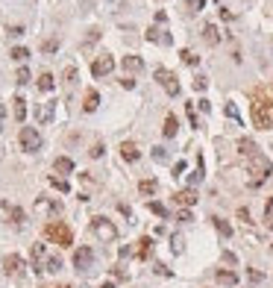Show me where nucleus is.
<instances>
[{
    "instance_id": "obj_44",
    "label": "nucleus",
    "mask_w": 273,
    "mask_h": 288,
    "mask_svg": "<svg viewBox=\"0 0 273 288\" xmlns=\"http://www.w3.org/2000/svg\"><path fill=\"white\" fill-rule=\"evenodd\" d=\"M177 221H194V218H191L188 209H182V212H177Z\"/></svg>"
},
{
    "instance_id": "obj_45",
    "label": "nucleus",
    "mask_w": 273,
    "mask_h": 288,
    "mask_svg": "<svg viewBox=\"0 0 273 288\" xmlns=\"http://www.w3.org/2000/svg\"><path fill=\"white\" fill-rule=\"evenodd\" d=\"M200 180H203V171H197V174H191V177H188V183H191V186H197Z\"/></svg>"
},
{
    "instance_id": "obj_22",
    "label": "nucleus",
    "mask_w": 273,
    "mask_h": 288,
    "mask_svg": "<svg viewBox=\"0 0 273 288\" xmlns=\"http://www.w3.org/2000/svg\"><path fill=\"white\" fill-rule=\"evenodd\" d=\"M53 171H56V174H71V171H74V162L68 159V156H59V159L53 162Z\"/></svg>"
},
{
    "instance_id": "obj_33",
    "label": "nucleus",
    "mask_w": 273,
    "mask_h": 288,
    "mask_svg": "<svg viewBox=\"0 0 273 288\" xmlns=\"http://www.w3.org/2000/svg\"><path fill=\"white\" fill-rule=\"evenodd\" d=\"M74 83H77V68L68 65V68H65V86H74Z\"/></svg>"
},
{
    "instance_id": "obj_46",
    "label": "nucleus",
    "mask_w": 273,
    "mask_h": 288,
    "mask_svg": "<svg viewBox=\"0 0 273 288\" xmlns=\"http://www.w3.org/2000/svg\"><path fill=\"white\" fill-rule=\"evenodd\" d=\"M171 241H174V253H180V250H182V238H180V235H174Z\"/></svg>"
},
{
    "instance_id": "obj_49",
    "label": "nucleus",
    "mask_w": 273,
    "mask_h": 288,
    "mask_svg": "<svg viewBox=\"0 0 273 288\" xmlns=\"http://www.w3.org/2000/svg\"><path fill=\"white\" fill-rule=\"evenodd\" d=\"M121 86H123V89H135V80H129V77H123V80H121Z\"/></svg>"
},
{
    "instance_id": "obj_17",
    "label": "nucleus",
    "mask_w": 273,
    "mask_h": 288,
    "mask_svg": "<svg viewBox=\"0 0 273 288\" xmlns=\"http://www.w3.org/2000/svg\"><path fill=\"white\" fill-rule=\"evenodd\" d=\"M35 209H44V212H53V215H59V212H62V203H56V200H44V197H38V200H35Z\"/></svg>"
},
{
    "instance_id": "obj_16",
    "label": "nucleus",
    "mask_w": 273,
    "mask_h": 288,
    "mask_svg": "<svg viewBox=\"0 0 273 288\" xmlns=\"http://www.w3.org/2000/svg\"><path fill=\"white\" fill-rule=\"evenodd\" d=\"M141 68H144V59H141V56H123V71L138 74Z\"/></svg>"
},
{
    "instance_id": "obj_11",
    "label": "nucleus",
    "mask_w": 273,
    "mask_h": 288,
    "mask_svg": "<svg viewBox=\"0 0 273 288\" xmlns=\"http://www.w3.org/2000/svg\"><path fill=\"white\" fill-rule=\"evenodd\" d=\"M53 112H56V103L47 100V103H41V106L35 109V121H38V124H50V121H53Z\"/></svg>"
},
{
    "instance_id": "obj_37",
    "label": "nucleus",
    "mask_w": 273,
    "mask_h": 288,
    "mask_svg": "<svg viewBox=\"0 0 273 288\" xmlns=\"http://www.w3.org/2000/svg\"><path fill=\"white\" fill-rule=\"evenodd\" d=\"M15 80H18L21 86H27V83H30V71H27V68H18V74H15Z\"/></svg>"
},
{
    "instance_id": "obj_51",
    "label": "nucleus",
    "mask_w": 273,
    "mask_h": 288,
    "mask_svg": "<svg viewBox=\"0 0 273 288\" xmlns=\"http://www.w3.org/2000/svg\"><path fill=\"white\" fill-rule=\"evenodd\" d=\"M100 288H115V286H112V283H103V286H100Z\"/></svg>"
},
{
    "instance_id": "obj_9",
    "label": "nucleus",
    "mask_w": 273,
    "mask_h": 288,
    "mask_svg": "<svg viewBox=\"0 0 273 288\" xmlns=\"http://www.w3.org/2000/svg\"><path fill=\"white\" fill-rule=\"evenodd\" d=\"M91 265H94V250H91V247H80V250L74 253V268H77V271H89Z\"/></svg>"
},
{
    "instance_id": "obj_20",
    "label": "nucleus",
    "mask_w": 273,
    "mask_h": 288,
    "mask_svg": "<svg viewBox=\"0 0 273 288\" xmlns=\"http://www.w3.org/2000/svg\"><path fill=\"white\" fill-rule=\"evenodd\" d=\"M97 106H100V95H97L94 89H89V92H86V103H83V109H86V112H94Z\"/></svg>"
},
{
    "instance_id": "obj_38",
    "label": "nucleus",
    "mask_w": 273,
    "mask_h": 288,
    "mask_svg": "<svg viewBox=\"0 0 273 288\" xmlns=\"http://www.w3.org/2000/svg\"><path fill=\"white\" fill-rule=\"evenodd\" d=\"M153 271H156L159 277H174V271H171L168 265H162V262H156V268H153Z\"/></svg>"
},
{
    "instance_id": "obj_32",
    "label": "nucleus",
    "mask_w": 273,
    "mask_h": 288,
    "mask_svg": "<svg viewBox=\"0 0 273 288\" xmlns=\"http://www.w3.org/2000/svg\"><path fill=\"white\" fill-rule=\"evenodd\" d=\"M180 56H182V62H185V65H191V68H194L197 62H200V56H197V53H191V50H182Z\"/></svg>"
},
{
    "instance_id": "obj_50",
    "label": "nucleus",
    "mask_w": 273,
    "mask_h": 288,
    "mask_svg": "<svg viewBox=\"0 0 273 288\" xmlns=\"http://www.w3.org/2000/svg\"><path fill=\"white\" fill-rule=\"evenodd\" d=\"M3 118H6V109H3V103H0V129H3Z\"/></svg>"
},
{
    "instance_id": "obj_26",
    "label": "nucleus",
    "mask_w": 273,
    "mask_h": 288,
    "mask_svg": "<svg viewBox=\"0 0 273 288\" xmlns=\"http://www.w3.org/2000/svg\"><path fill=\"white\" fill-rule=\"evenodd\" d=\"M47 180H50V186H53V189H59L62 194L71 192V186H68V180H65V177H56V174H53V177H47Z\"/></svg>"
},
{
    "instance_id": "obj_36",
    "label": "nucleus",
    "mask_w": 273,
    "mask_h": 288,
    "mask_svg": "<svg viewBox=\"0 0 273 288\" xmlns=\"http://www.w3.org/2000/svg\"><path fill=\"white\" fill-rule=\"evenodd\" d=\"M150 212H153V215H159V218H168V209H165L162 203H156V200L150 203Z\"/></svg>"
},
{
    "instance_id": "obj_19",
    "label": "nucleus",
    "mask_w": 273,
    "mask_h": 288,
    "mask_svg": "<svg viewBox=\"0 0 273 288\" xmlns=\"http://www.w3.org/2000/svg\"><path fill=\"white\" fill-rule=\"evenodd\" d=\"M41 259H44V244H32V271H44Z\"/></svg>"
},
{
    "instance_id": "obj_28",
    "label": "nucleus",
    "mask_w": 273,
    "mask_h": 288,
    "mask_svg": "<svg viewBox=\"0 0 273 288\" xmlns=\"http://www.w3.org/2000/svg\"><path fill=\"white\" fill-rule=\"evenodd\" d=\"M217 283H223V286H235L238 277H235L232 271H217Z\"/></svg>"
},
{
    "instance_id": "obj_35",
    "label": "nucleus",
    "mask_w": 273,
    "mask_h": 288,
    "mask_svg": "<svg viewBox=\"0 0 273 288\" xmlns=\"http://www.w3.org/2000/svg\"><path fill=\"white\" fill-rule=\"evenodd\" d=\"M27 56H30V50H27V47H15V50H12V59H15V62H24Z\"/></svg>"
},
{
    "instance_id": "obj_42",
    "label": "nucleus",
    "mask_w": 273,
    "mask_h": 288,
    "mask_svg": "<svg viewBox=\"0 0 273 288\" xmlns=\"http://www.w3.org/2000/svg\"><path fill=\"white\" fill-rule=\"evenodd\" d=\"M89 153H91V156H94V159H100V156H103V144H100V141H97V144H94V147H91Z\"/></svg>"
},
{
    "instance_id": "obj_47",
    "label": "nucleus",
    "mask_w": 273,
    "mask_h": 288,
    "mask_svg": "<svg viewBox=\"0 0 273 288\" xmlns=\"http://www.w3.org/2000/svg\"><path fill=\"white\" fill-rule=\"evenodd\" d=\"M238 218H241L244 224H250V212H247V209H244V206H241V209H238Z\"/></svg>"
},
{
    "instance_id": "obj_41",
    "label": "nucleus",
    "mask_w": 273,
    "mask_h": 288,
    "mask_svg": "<svg viewBox=\"0 0 273 288\" xmlns=\"http://www.w3.org/2000/svg\"><path fill=\"white\" fill-rule=\"evenodd\" d=\"M247 280H250V283H262L265 274H262V271H247Z\"/></svg>"
},
{
    "instance_id": "obj_27",
    "label": "nucleus",
    "mask_w": 273,
    "mask_h": 288,
    "mask_svg": "<svg viewBox=\"0 0 273 288\" xmlns=\"http://www.w3.org/2000/svg\"><path fill=\"white\" fill-rule=\"evenodd\" d=\"M156 189H159L156 180H141V183H138V192L144 194V197H147V194H156Z\"/></svg>"
},
{
    "instance_id": "obj_52",
    "label": "nucleus",
    "mask_w": 273,
    "mask_h": 288,
    "mask_svg": "<svg viewBox=\"0 0 273 288\" xmlns=\"http://www.w3.org/2000/svg\"><path fill=\"white\" fill-rule=\"evenodd\" d=\"M56 288H74V286H56Z\"/></svg>"
},
{
    "instance_id": "obj_21",
    "label": "nucleus",
    "mask_w": 273,
    "mask_h": 288,
    "mask_svg": "<svg viewBox=\"0 0 273 288\" xmlns=\"http://www.w3.org/2000/svg\"><path fill=\"white\" fill-rule=\"evenodd\" d=\"M147 41H162V44H171V35L165 30H156V27H150L147 30Z\"/></svg>"
},
{
    "instance_id": "obj_10",
    "label": "nucleus",
    "mask_w": 273,
    "mask_h": 288,
    "mask_svg": "<svg viewBox=\"0 0 273 288\" xmlns=\"http://www.w3.org/2000/svg\"><path fill=\"white\" fill-rule=\"evenodd\" d=\"M174 203L182 206V209H191L197 203V192L194 189H182V192H174Z\"/></svg>"
},
{
    "instance_id": "obj_13",
    "label": "nucleus",
    "mask_w": 273,
    "mask_h": 288,
    "mask_svg": "<svg viewBox=\"0 0 273 288\" xmlns=\"http://www.w3.org/2000/svg\"><path fill=\"white\" fill-rule=\"evenodd\" d=\"M121 156L126 162H138L141 150H138V144H135V141H123V144H121Z\"/></svg>"
},
{
    "instance_id": "obj_30",
    "label": "nucleus",
    "mask_w": 273,
    "mask_h": 288,
    "mask_svg": "<svg viewBox=\"0 0 273 288\" xmlns=\"http://www.w3.org/2000/svg\"><path fill=\"white\" fill-rule=\"evenodd\" d=\"M44 271H50V274H59V271H62V259H59V256H50L47 262H44Z\"/></svg>"
},
{
    "instance_id": "obj_23",
    "label": "nucleus",
    "mask_w": 273,
    "mask_h": 288,
    "mask_svg": "<svg viewBox=\"0 0 273 288\" xmlns=\"http://www.w3.org/2000/svg\"><path fill=\"white\" fill-rule=\"evenodd\" d=\"M162 132H165V138H174V135H177V115H168V118H165Z\"/></svg>"
},
{
    "instance_id": "obj_24",
    "label": "nucleus",
    "mask_w": 273,
    "mask_h": 288,
    "mask_svg": "<svg viewBox=\"0 0 273 288\" xmlns=\"http://www.w3.org/2000/svg\"><path fill=\"white\" fill-rule=\"evenodd\" d=\"M203 38H206V44H217V41H220V32H217V27H214V24H206Z\"/></svg>"
},
{
    "instance_id": "obj_2",
    "label": "nucleus",
    "mask_w": 273,
    "mask_h": 288,
    "mask_svg": "<svg viewBox=\"0 0 273 288\" xmlns=\"http://www.w3.org/2000/svg\"><path fill=\"white\" fill-rule=\"evenodd\" d=\"M44 238L53 241V244H59V247H71V244H74L71 226L62 224V221H47V224H44Z\"/></svg>"
},
{
    "instance_id": "obj_18",
    "label": "nucleus",
    "mask_w": 273,
    "mask_h": 288,
    "mask_svg": "<svg viewBox=\"0 0 273 288\" xmlns=\"http://www.w3.org/2000/svg\"><path fill=\"white\" fill-rule=\"evenodd\" d=\"M150 253H153V238L150 235H144V238L138 241V259L144 262V259H150Z\"/></svg>"
},
{
    "instance_id": "obj_43",
    "label": "nucleus",
    "mask_w": 273,
    "mask_h": 288,
    "mask_svg": "<svg viewBox=\"0 0 273 288\" xmlns=\"http://www.w3.org/2000/svg\"><path fill=\"white\" fill-rule=\"evenodd\" d=\"M185 168H188V165H185V162H177V165H174V177H180V174H185Z\"/></svg>"
},
{
    "instance_id": "obj_31",
    "label": "nucleus",
    "mask_w": 273,
    "mask_h": 288,
    "mask_svg": "<svg viewBox=\"0 0 273 288\" xmlns=\"http://www.w3.org/2000/svg\"><path fill=\"white\" fill-rule=\"evenodd\" d=\"M223 112H226V118H232L235 124H241V115H238V109H235V103H226V106H223Z\"/></svg>"
},
{
    "instance_id": "obj_15",
    "label": "nucleus",
    "mask_w": 273,
    "mask_h": 288,
    "mask_svg": "<svg viewBox=\"0 0 273 288\" xmlns=\"http://www.w3.org/2000/svg\"><path fill=\"white\" fill-rule=\"evenodd\" d=\"M12 112H15V121L24 124V118H27V100H24V97H15V100H12Z\"/></svg>"
},
{
    "instance_id": "obj_40",
    "label": "nucleus",
    "mask_w": 273,
    "mask_h": 288,
    "mask_svg": "<svg viewBox=\"0 0 273 288\" xmlns=\"http://www.w3.org/2000/svg\"><path fill=\"white\" fill-rule=\"evenodd\" d=\"M206 86H209L206 77H197V80H194V92H206Z\"/></svg>"
},
{
    "instance_id": "obj_7",
    "label": "nucleus",
    "mask_w": 273,
    "mask_h": 288,
    "mask_svg": "<svg viewBox=\"0 0 273 288\" xmlns=\"http://www.w3.org/2000/svg\"><path fill=\"white\" fill-rule=\"evenodd\" d=\"M115 71V59H112V53H100L94 62H91V74L94 77H109Z\"/></svg>"
},
{
    "instance_id": "obj_25",
    "label": "nucleus",
    "mask_w": 273,
    "mask_h": 288,
    "mask_svg": "<svg viewBox=\"0 0 273 288\" xmlns=\"http://www.w3.org/2000/svg\"><path fill=\"white\" fill-rule=\"evenodd\" d=\"M53 86H56L53 74H47V71H44V74L38 77V89H41V92H53Z\"/></svg>"
},
{
    "instance_id": "obj_39",
    "label": "nucleus",
    "mask_w": 273,
    "mask_h": 288,
    "mask_svg": "<svg viewBox=\"0 0 273 288\" xmlns=\"http://www.w3.org/2000/svg\"><path fill=\"white\" fill-rule=\"evenodd\" d=\"M153 159H156V162H168V150H165V147H153Z\"/></svg>"
},
{
    "instance_id": "obj_1",
    "label": "nucleus",
    "mask_w": 273,
    "mask_h": 288,
    "mask_svg": "<svg viewBox=\"0 0 273 288\" xmlns=\"http://www.w3.org/2000/svg\"><path fill=\"white\" fill-rule=\"evenodd\" d=\"M250 118L259 129H273V92L268 86H259L250 97Z\"/></svg>"
},
{
    "instance_id": "obj_29",
    "label": "nucleus",
    "mask_w": 273,
    "mask_h": 288,
    "mask_svg": "<svg viewBox=\"0 0 273 288\" xmlns=\"http://www.w3.org/2000/svg\"><path fill=\"white\" fill-rule=\"evenodd\" d=\"M212 224L217 226V232H220V235H226V238H229V235H232V226L226 224V221H223V218H212Z\"/></svg>"
},
{
    "instance_id": "obj_14",
    "label": "nucleus",
    "mask_w": 273,
    "mask_h": 288,
    "mask_svg": "<svg viewBox=\"0 0 273 288\" xmlns=\"http://www.w3.org/2000/svg\"><path fill=\"white\" fill-rule=\"evenodd\" d=\"M235 147H238V153L247 156V159L259 153V147H256V141H253V138H238V144H235Z\"/></svg>"
},
{
    "instance_id": "obj_4",
    "label": "nucleus",
    "mask_w": 273,
    "mask_h": 288,
    "mask_svg": "<svg viewBox=\"0 0 273 288\" xmlns=\"http://www.w3.org/2000/svg\"><path fill=\"white\" fill-rule=\"evenodd\" d=\"M91 232H94V235H97L100 241H106V244L118 238V226L112 224L109 218H103V215H97V218H91Z\"/></svg>"
},
{
    "instance_id": "obj_3",
    "label": "nucleus",
    "mask_w": 273,
    "mask_h": 288,
    "mask_svg": "<svg viewBox=\"0 0 273 288\" xmlns=\"http://www.w3.org/2000/svg\"><path fill=\"white\" fill-rule=\"evenodd\" d=\"M247 171L253 174V186H262L268 177H271L273 165L268 156H262V153H256V156H250V162H247Z\"/></svg>"
},
{
    "instance_id": "obj_6",
    "label": "nucleus",
    "mask_w": 273,
    "mask_h": 288,
    "mask_svg": "<svg viewBox=\"0 0 273 288\" xmlns=\"http://www.w3.org/2000/svg\"><path fill=\"white\" fill-rule=\"evenodd\" d=\"M156 83L168 92V97H180V77L168 68H156Z\"/></svg>"
},
{
    "instance_id": "obj_48",
    "label": "nucleus",
    "mask_w": 273,
    "mask_h": 288,
    "mask_svg": "<svg viewBox=\"0 0 273 288\" xmlns=\"http://www.w3.org/2000/svg\"><path fill=\"white\" fill-rule=\"evenodd\" d=\"M188 6H191V9H206V0H191Z\"/></svg>"
},
{
    "instance_id": "obj_34",
    "label": "nucleus",
    "mask_w": 273,
    "mask_h": 288,
    "mask_svg": "<svg viewBox=\"0 0 273 288\" xmlns=\"http://www.w3.org/2000/svg\"><path fill=\"white\" fill-rule=\"evenodd\" d=\"M41 50H44V53H56V50H59V41H56V38H47V41L41 44Z\"/></svg>"
},
{
    "instance_id": "obj_8",
    "label": "nucleus",
    "mask_w": 273,
    "mask_h": 288,
    "mask_svg": "<svg viewBox=\"0 0 273 288\" xmlns=\"http://www.w3.org/2000/svg\"><path fill=\"white\" fill-rule=\"evenodd\" d=\"M24 268H27V262H24V256H18V253H9V256L3 259V271H6V277H21Z\"/></svg>"
},
{
    "instance_id": "obj_5",
    "label": "nucleus",
    "mask_w": 273,
    "mask_h": 288,
    "mask_svg": "<svg viewBox=\"0 0 273 288\" xmlns=\"http://www.w3.org/2000/svg\"><path fill=\"white\" fill-rule=\"evenodd\" d=\"M18 144H21L24 153H38V150H41V135H38V129L35 127H21Z\"/></svg>"
},
{
    "instance_id": "obj_12",
    "label": "nucleus",
    "mask_w": 273,
    "mask_h": 288,
    "mask_svg": "<svg viewBox=\"0 0 273 288\" xmlns=\"http://www.w3.org/2000/svg\"><path fill=\"white\" fill-rule=\"evenodd\" d=\"M0 206L6 209V218H9V224L21 226L24 221H27V215H24V209H21V206H9V203H0Z\"/></svg>"
}]
</instances>
